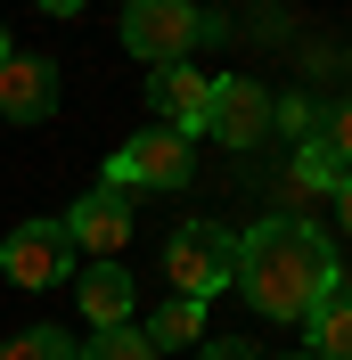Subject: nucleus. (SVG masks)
Masks as SVG:
<instances>
[{"instance_id":"1","label":"nucleus","mask_w":352,"mask_h":360,"mask_svg":"<svg viewBox=\"0 0 352 360\" xmlns=\"http://www.w3.org/2000/svg\"><path fill=\"white\" fill-rule=\"evenodd\" d=\"M336 270H344V262H336L328 229L303 221V213H279V221H254L238 238V254H230V287H238L263 319L303 328V319L336 295Z\"/></svg>"},{"instance_id":"2","label":"nucleus","mask_w":352,"mask_h":360,"mask_svg":"<svg viewBox=\"0 0 352 360\" xmlns=\"http://www.w3.org/2000/svg\"><path fill=\"white\" fill-rule=\"evenodd\" d=\"M230 25L205 17L197 0H123V49H132L139 66H189V49L197 41H221Z\"/></svg>"},{"instance_id":"3","label":"nucleus","mask_w":352,"mask_h":360,"mask_svg":"<svg viewBox=\"0 0 352 360\" xmlns=\"http://www.w3.org/2000/svg\"><path fill=\"white\" fill-rule=\"evenodd\" d=\"M230 254H238V238L221 221H180L172 238H164V287L189 295V303H213V295L230 287Z\"/></svg>"},{"instance_id":"4","label":"nucleus","mask_w":352,"mask_h":360,"mask_svg":"<svg viewBox=\"0 0 352 360\" xmlns=\"http://www.w3.org/2000/svg\"><path fill=\"white\" fill-rule=\"evenodd\" d=\"M189 172H197V139L164 131V123L132 131L107 156V188H189Z\"/></svg>"},{"instance_id":"5","label":"nucleus","mask_w":352,"mask_h":360,"mask_svg":"<svg viewBox=\"0 0 352 360\" xmlns=\"http://www.w3.org/2000/svg\"><path fill=\"white\" fill-rule=\"evenodd\" d=\"M66 221V238H74V254H90V262H115V254L132 246V188H82V197L58 213Z\"/></svg>"},{"instance_id":"6","label":"nucleus","mask_w":352,"mask_h":360,"mask_svg":"<svg viewBox=\"0 0 352 360\" xmlns=\"http://www.w3.org/2000/svg\"><path fill=\"white\" fill-rule=\"evenodd\" d=\"M74 262H82V254H74L66 221H25V229L0 238V270H8L17 287H66Z\"/></svg>"},{"instance_id":"7","label":"nucleus","mask_w":352,"mask_h":360,"mask_svg":"<svg viewBox=\"0 0 352 360\" xmlns=\"http://www.w3.org/2000/svg\"><path fill=\"white\" fill-rule=\"evenodd\" d=\"M205 139L221 148H263L270 139V90L254 74H221L213 82V115H205Z\"/></svg>"},{"instance_id":"8","label":"nucleus","mask_w":352,"mask_h":360,"mask_svg":"<svg viewBox=\"0 0 352 360\" xmlns=\"http://www.w3.org/2000/svg\"><path fill=\"white\" fill-rule=\"evenodd\" d=\"M148 107H156V123H164V131L205 139V115H213V82H205L197 66H156V74H148Z\"/></svg>"},{"instance_id":"9","label":"nucleus","mask_w":352,"mask_h":360,"mask_svg":"<svg viewBox=\"0 0 352 360\" xmlns=\"http://www.w3.org/2000/svg\"><path fill=\"white\" fill-rule=\"evenodd\" d=\"M49 115H58V66L8 49V66H0V123H49Z\"/></svg>"},{"instance_id":"10","label":"nucleus","mask_w":352,"mask_h":360,"mask_svg":"<svg viewBox=\"0 0 352 360\" xmlns=\"http://www.w3.org/2000/svg\"><path fill=\"white\" fill-rule=\"evenodd\" d=\"M336 188H344V164H336V148H328V139H303V148H287V164H279V197H287V213H303V205L336 197Z\"/></svg>"},{"instance_id":"11","label":"nucleus","mask_w":352,"mask_h":360,"mask_svg":"<svg viewBox=\"0 0 352 360\" xmlns=\"http://www.w3.org/2000/svg\"><path fill=\"white\" fill-rule=\"evenodd\" d=\"M74 295H82V319H90V336L99 328H132V270L123 262H82L74 270Z\"/></svg>"},{"instance_id":"12","label":"nucleus","mask_w":352,"mask_h":360,"mask_svg":"<svg viewBox=\"0 0 352 360\" xmlns=\"http://www.w3.org/2000/svg\"><path fill=\"white\" fill-rule=\"evenodd\" d=\"M148 344H156V352H197V344H205V303H189V295L156 303V319H148Z\"/></svg>"},{"instance_id":"13","label":"nucleus","mask_w":352,"mask_h":360,"mask_svg":"<svg viewBox=\"0 0 352 360\" xmlns=\"http://www.w3.org/2000/svg\"><path fill=\"white\" fill-rule=\"evenodd\" d=\"M303 328H311V360H352V295H328Z\"/></svg>"},{"instance_id":"14","label":"nucleus","mask_w":352,"mask_h":360,"mask_svg":"<svg viewBox=\"0 0 352 360\" xmlns=\"http://www.w3.org/2000/svg\"><path fill=\"white\" fill-rule=\"evenodd\" d=\"M320 98H303V90H287V98H270V131L287 139V148H303V139H320Z\"/></svg>"},{"instance_id":"15","label":"nucleus","mask_w":352,"mask_h":360,"mask_svg":"<svg viewBox=\"0 0 352 360\" xmlns=\"http://www.w3.org/2000/svg\"><path fill=\"white\" fill-rule=\"evenodd\" d=\"M0 360H82V344H74L66 328H25V336L0 344Z\"/></svg>"},{"instance_id":"16","label":"nucleus","mask_w":352,"mask_h":360,"mask_svg":"<svg viewBox=\"0 0 352 360\" xmlns=\"http://www.w3.org/2000/svg\"><path fill=\"white\" fill-rule=\"evenodd\" d=\"M82 360H164V352L148 344V328H99L82 344Z\"/></svg>"},{"instance_id":"17","label":"nucleus","mask_w":352,"mask_h":360,"mask_svg":"<svg viewBox=\"0 0 352 360\" xmlns=\"http://www.w3.org/2000/svg\"><path fill=\"white\" fill-rule=\"evenodd\" d=\"M320 139H328V148H336V164L352 172V98H336V107L320 115Z\"/></svg>"},{"instance_id":"18","label":"nucleus","mask_w":352,"mask_h":360,"mask_svg":"<svg viewBox=\"0 0 352 360\" xmlns=\"http://www.w3.org/2000/svg\"><path fill=\"white\" fill-rule=\"evenodd\" d=\"M197 360H254V344H238V336H205Z\"/></svg>"},{"instance_id":"19","label":"nucleus","mask_w":352,"mask_h":360,"mask_svg":"<svg viewBox=\"0 0 352 360\" xmlns=\"http://www.w3.org/2000/svg\"><path fill=\"white\" fill-rule=\"evenodd\" d=\"M33 8H42V17H82L90 0H33Z\"/></svg>"},{"instance_id":"20","label":"nucleus","mask_w":352,"mask_h":360,"mask_svg":"<svg viewBox=\"0 0 352 360\" xmlns=\"http://www.w3.org/2000/svg\"><path fill=\"white\" fill-rule=\"evenodd\" d=\"M328 205H336V221H344V229H352V172H344V188H336V197H328Z\"/></svg>"},{"instance_id":"21","label":"nucleus","mask_w":352,"mask_h":360,"mask_svg":"<svg viewBox=\"0 0 352 360\" xmlns=\"http://www.w3.org/2000/svg\"><path fill=\"white\" fill-rule=\"evenodd\" d=\"M336 295H352V270H336Z\"/></svg>"},{"instance_id":"22","label":"nucleus","mask_w":352,"mask_h":360,"mask_svg":"<svg viewBox=\"0 0 352 360\" xmlns=\"http://www.w3.org/2000/svg\"><path fill=\"white\" fill-rule=\"evenodd\" d=\"M0 66H8V33H0Z\"/></svg>"},{"instance_id":"23","label":"nucleus","mask_w":352,"mask_h":360,"mask_svg":"<svg viewBox=\"0 0 352 360\" xmlns=\"http://www.w3.org/2000/svg\"><path fill=\"white\" fill-rule=\"evenodd\" d=\"M279 360H311V352H279Z\"/></svg>"}]
</instances>
